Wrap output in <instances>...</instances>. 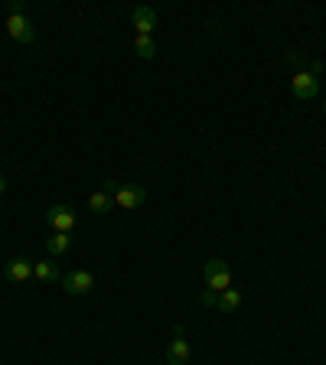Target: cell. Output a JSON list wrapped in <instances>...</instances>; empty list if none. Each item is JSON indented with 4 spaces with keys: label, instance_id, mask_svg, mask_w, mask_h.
<instances>
[{
    "label": "cell",
    "instance_id": "6",
    "mask_svg": "<svg viewBox=\"0 0 326 365\" xmlns=\"http://www.w3.org/2000/svg\"><path fill=\"white\" fill-rule=\"evenodd\" d=\"M144 199H147V189L144 186H118V193H114V209H137L144 206Z\"/></svg>",
    "mask_w": 326,
    "mask_h": 365
},
{
    "label": "cell",
    "instance_id": "16",
    "mask_svg": "<svg viewBox=\"0 0 326 365\" xmlns=\"http://www.w3.org/2000/svg\"><path fill=\"white\" fill-rule=\"evenodd\" d=\"M203 303H205V307H212V303H215V294L205 291V294H203Z\"/></svg>",
    "mask_w": 326,
    "mask_h": 365
},
{
    "label": "cell",
    "instance_id": "12",
    "mask_svg": "<svg viewBox=\"0 0 326 365\" xmlns=\"http://www.w3.org/2000/svg\"><path fill=\"white\" fill-rule=\"evenodd\" d=\"M88 209H92L95 216H104V212H111V209H114V199L108 196V193H102V189H98V193H92V196H88Z\"/></svg>",
    "mask_w": 326,
    "mask_h": 365
},
{
    "label": "cell",
    "instance_id": "2",
    "mask_svg": "<svg viewBox=\"0 0 326 365\" xmlns=\"http://www.w3.org/2000/svg\"><path fill=\"white\" fill-rule=\"evenodd\" d=\"M7 33H10V39H17V43H23V46H29V43L36 39V29H33V23H29V20L23 17L20 4H13V7H10Z\"/></svg>",
    "mask_w": 326,
    "mask_h": 365
},
{
    "label": "cell",
    "instance_id": "11",
    "mask_svg": "<svg viewBox=\"0 0 326 365\" xmlns=\"http://www.w3.org/2000/svg\"><path fill=\"white\" fill-rule=\"evenodd\" d=\"M215 307L222 310V313H232V310L242 307V294L235 291V287H229V291H222L219 297H215Z\"/></svg>",
    "mask_w": 326,
    "mask_h": 365
},
{
    "label": "cell",
    "instance_id": "3",
    "mask_svg": "<svg viewBox=\"0 0 326 365\" xmlns=\"http://www.w3.org/2000/svg\"><path fill=\"white\" fill-rule=\"evenodd\" d=\"M290 92H294V98H300V102H313V98H320V78L310 75L307 69H304V72H294Z\"/></svg>",
    "mask_w": 326,
    "mask_h": 365
},
{
    "label": "cell",
    "instance_id": "8",
    "mask_svg": "<svg viewBox=\"0 0 326 365\" xmlns=\"http://www.w3.org/2000/svg\"><path fill=\"white\" fill-rule=\"evenodd\" d=\"M33 264H36V261H29V258H13V261L4 264V277L13 281V284L29 281V277H33Z\"/></svg>",
    "mask_w": 326,
    "mask_h": 365
},
{
    "label": "cell",
    "instance_id": "18",
    "mask_svg": "<svg viewBox=\"0 0 326 365\" xmlns=\"http://www.w3.org/2000/svg\"><path fill=\"white\" fill-rule=\"evenodd\" d=\"M323 114H326V104H323Z\"/></svg>",
    "mask_w": 326,
    "mask_h": 365
},
{
    "label": "cell",
    "instance_id": "9",
    "mask_svg": "<svg viewBox=\"0 0 326 365\" xmlns=\"http://www.w3.org/2000/svg\"><path fill=\"white\" fill-rule=\"evenodd\" d=\"M189 362V343L183 339V329L177 326V339L167 349V365H186Z\"/></svg>",
    "mask_w": 326,
    "mask_h": 365
},
{
    "label": "cell",
    "instance_id": "10",
    "mask_svg": "<svg viewBox=\"0 0 326 365\" xmlns=\"http://www.w3.org/2000/svg\"><path fill=\"white\" fill-rule=\"evenodd\" d=\"M33 277L43 281V284H59V281H62V274H59L56 261H36V264H33Z\"/></svg>",
    "mask_w": 326,
    "mask_h": 365
},
{
    "label": "cell",
    "instance_id": "5",
    "mask_svg": "<svg viewBox=\"0 0 326 365\" xmlns=\"http://www.w3.org/2000/svg\"><path fill=\"white\" fill-rule=\"evenodd\" d=\"M62 291L65 294H72V297H79V294H88L95 287V277L88 271H69V274H62Z\"/></svg>",
    "mask_w": 326,
    "mask_h": 365
},
{
    "label": "cell",
    "instance_id": "13",
    "mask_svg": "<svg viewBox=\"0 0 326 365\" xmlns=\"http://www.w3.org/2000/svg\"><path fill=\"white\" fill-rule=\"evenodd\" d=\"M69 245H72V235H62V232H53L46 242V252L53 254V258H59V254L69 252Z\"/></svg>",
    "mask_w": 326,
    "mask_h": 365
},
{
    "label": "cell",
    "instance_id": "17",
    "mask_svg": "<svg viewBox=\"0 0 326 365\" xmlns=\"http://www.w3.org/2000/svg\"><path fill=\"white\" fill-rule=\"evenodd\" d=\"M0 193H7V179L0 177Z\"/></svg>",
    "mask_w": 326,
    "mask_h": 365
},
{
    "label": "cell",
    "instance_id": "14",
    "mask_svg": "<svg viewBox=\"0 0 326 365\" xmlns=\"http://www.w3.org/2000/svg\"><path fill=\"white\" fill-rule=\"evenodd\" d=\"M134 53H137L140 59L157 56V43H154V36H137V33H134Z\"/></svg>",
    "mask_w": 326,
    "mask_h": 365
},
{
    "label": "cell",
    "instance_id": "4",
    "mask_svg": "<svg viewBox=\"0 0 326 365\" xmlns=\"http://www.w3.org/2000/svg\"><path fill=\"white\" fill-rule=\"evenodd\" d=\"M46 222L53 232H62L69 235L75 228V209L69 206V202H59V206H49L46 209Z\"/></svg>",
    "mask_w": 326,
    "mask_h": 365
},
{
    "label": "cell",
    "instance_id": "7",
    "mask_svg": "<svg viewBox=\"0 0 326 365\" xmlns=\"http://www.w3.org/2000/svg\"><path fill=\"white\" fill-rule=\"evenodd\" d=\"M130 23L137 29V36H150L157 29V10L154 7H134L130 10Z\"/></svg>",
    "mask_w": 326,
    "mask_h": 365
},
{
    "label": "cell",
    "instance_id": "15",
    "mask_svg": "<svg viewBox=\"0 0 326 365\" xmlns=\"http://www.w3.org/2000/svg\"><path fill=\"white\" fill-rule=\"evenodd\" d=\"M118 186H121V183H118V179H111V177L102 179V193H108L111 199H114V193H118Z\"/></svg>",
    "mask_w": 326,
    "mask_h": 365
},
{
    "label": "cell",
    "instance_id": "1",
    "mask_svg": "<svg viewBox=\"0 0 326 365\" xmlns=\"http://www.w3.org/2000/svg\"><path fill=\"white\" fill-rule=\"evenodd\" d=\"M203 277H205V287L212 294H222L232 287V271H229V264L222 258H215V261H205L203 268Z\"/></svg>",
    "mask_w": 326,
    "mask_h": 365
}]
</instances>
